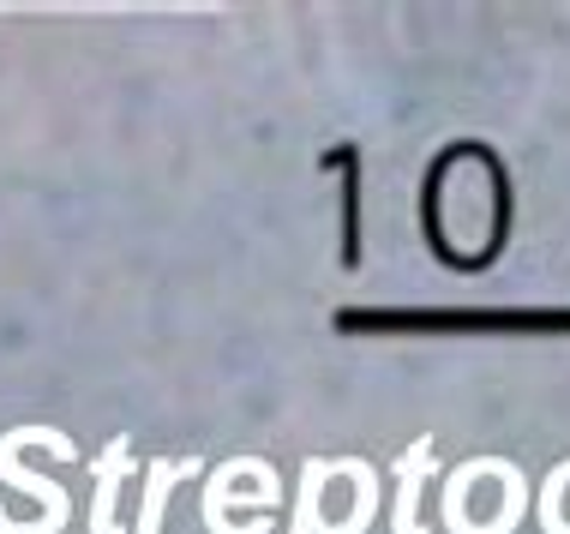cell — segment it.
I'll return each mask as SVG.
<instances>
[{"mask_svg": "<svg viewBox=\"0 0 570 534\" xmlns=\"http://www.w3.org/2000/svg\"><path fill=\"white\" fill-rule=\"evenodd\" d=\"M469 325H517V330H534V325H570V318H529V313H511V318H433V313H348L343 330H469Z\"/></svg>", "mask_w": 570, "mask_h": 534, "instance_id": "obj_1", "label": "cell"}]
</instances>
